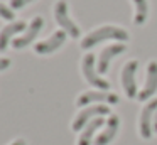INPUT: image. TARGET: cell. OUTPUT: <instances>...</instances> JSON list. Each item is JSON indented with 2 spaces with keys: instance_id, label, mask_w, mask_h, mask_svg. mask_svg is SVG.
<instances>
[{
  "instance_id": "cell-1",
  "label": "cell",
  "mask_w": 157,
  "mask_h": 145,
  "mask_svg": "<svg viewBox=\"0 0 157 145\" xmlns=\"http://www.w3.org/2000/svg\"><path fill=\"white\" fill-rule=\"evenodd\" d=\"M106 39H115V40H128V32L122 27L117 25H103L100 29L90 32L85 39L81 40V49H91L98 42Z\"/></svg>"
},
{
  "instance_id": "cell-2",
  "label": "cell",
  "mask_w": 157,
  "mask_h": 145,
  "mask_svg": "<svg viewBox=\"0 0 157 145\" xmlns=\"http://www.w3.org/2000/svg\"><path fill=\"white\" fill-rule=\"evenodd\" d=\"M54 19H56V22L63 27V30H64L66 34H69V36L75 37V39L79 37L81 30H79V27L76 25L71 19H69V15H68V3H66V0H58V2H56V5H54Z\"/></svg>"
},
{
  "instance_id": "cell-3",
  "label": "cell",
  "mask_w": 157,
  "mask_h": 145,
  "mask_svg": "<svg viewBox=\"0 0 157 145\" xmlns=\"http://www.w3.org/2000/svg\"><path fill=\"white\" fill-rule=\"evenodd\" d=\"M81 71H83L85 79L88 81L91 86L98 88V90H108V88H110L108 81H105L103 78H100L98 73L95 71V56H93V54H86V56L83 57Z\"/></svg>"
},
{
  "instance_id": "cell-4",
  "label": "cell",
  "mask_w": 157,
  "mask_h": 145,
  "mask_svg": "<svg viewBox=\"0 0 157 145\" xmlns=\"http://www.w3.org/2000/svg\"><path fill=\"white\" fill-rule=\"evenodd\" d=\"M103 115H110V108L105 106V105H96V106H90V108H85L78 113V116L75 118L73 121V130L75 132H79L96 116H103Z\"/></svg>"
},
{
  "instance_id": "cell-5",
  "label": "cell",
  "mask_w": 157,
  "mask_h": 145,
  "mask_svg": "<svg viewBox=\"0 0 157 145\" xmlns=\"http://www.w3.org/2000/svg\"><path fill=\"white\" fill-rule=\"evenodd\" d=\"M137 69H139V63L133 59V61H128L122 71V86L128 98H137V94H139L137 93V81H135Z\"/></svg>"
},
{
  "instance_id": "cell-6",
  "label": "cell",
  "mask_w": 157,
  "mask_h": 145,
  "mask_svg": "<svg viewBox=\"0 0 157 145\" xmlns=\"http://www.w3.org/2000/svg\"><path fill=\"white\" fill-rule=\"evenodd\" d=\"M44 27V19L42 17H34L31 22V25L25 29V34L22 37H17V39L12 40V46L15 49H22V47H27L32 40L37 37V34L41 32V29Z\"/></svg>"
},
{
  "instance_id": "cell-7",
  "label": "cell",
  "mask_w": 157,
  "mask_h": 145,
  "mask_svg": "<svg viewBox=\"0 0 157 145\" xmlns=\"http://www.w3.org/2000/svg\"><path fill=\"white\" fill-rule=\"evenodd\" d=\"M64 40H66V32L64 30H56L49 39L36 44L34 51L37 54H42V56H44V54H51V52H54V51H58L59 47L64 44Z\"/></svg>"
},
{
  "instance_id": "cell-8",
  "label": "cell",
  "mask_w": 157,
  "mask_h": 145,
  "mask_svg": "<svg viewBox=\"0 0 157 145\" xmlns=\"http://www.w3.org/2000/svg\"><path fill=\"white\" fill-rule=\"evenodd\" d=\"M157 111V98H154L152 101L144 106L142 113H140V135L145 140H149L152 137V115Z\"/></svg>"
},
{
  "instance_id": "cell-9",
  "label": "cell",
  "mask_w": 157,
  "mask_h": 145,
  "mask_svg": "<svg viewBox=\"0 0 157 145\" xmlns=\"http://www.w3.org/2000/svg\"><path fill=\"white\" fill-rule=\"evenodd\" d=\"M157 91V63L150 61L147 64V79H145V86L144 90L137 94L139 101H145L149 98H152V94Z\"/></svg>"
},
{
  "instance_id": "cell-10",
  "label": "cell",
  "mask_w": 157,
  "mask_h": 145,
  "mask_svg": "<svg viewBox=\"0 0 157 145\" xmlns=\"http://www.w3.org/2000/svg\"><path fill=\"white\" fill-rule=\"evenodd\" d=\"M93 101H103V103L117 105L118 103V96L115 93H105V91H86V93L79 94V98L76 100V105L85 106V105L93 103Z\"/></svg>"
},
{
  "instance_id": "cell-11",
  "label": "cell",
  "mask_w": 157,
  "mask_h": 145,
  "mask_svg": "<svg viewBox=\"0 0 157 145\" xmlns=\"http://www.w3.org/2000/svg\"><path fill=\"white\" fill-rule=\"evenodd\" d=\"M125 51H127V47L123 44H113V46L105 47L101 51V54H100V59H98V73H106V69L110 66V61L113 57H117L118 54L125 52Z\"/></svg>"
},
{
  "instance_id": "cell-12",
  "label": "cell",
  "mask_w": 157,
  "mask_h": 145,
  "mask_svg": "<svg viewBox=\"0 0 157 145\" xmlns=\"http://www.w3.org/2000/svg\"><path fill=\"white\" fill-rule=\"evenodd\" d=\"M24 29H27V24H25L24 20L10 22L7 27H4L2 32H0V52H4V51L7 49V46H9V42H10L12 37H14L17 32H22Z\"/></svg>"
},
{
  "instance_id": "cell-13",
  "label": "cell",
  "mask_w": 157,
  "mask_h": 145,
  "mask_svg": "<svg viewBox=\"0 0 157 145\" xmlns=\"http://www.w3.org/2000/svg\"><path fill=\"white\" fill-rule=\"evenodd\" d=\"M118 125H120L118 116H117V115H112V116L108 118V121H106V128L96 137L95 145H108L110 142L115 138L117 132H118Z\"/></svg>"
},
{
  "instance_id": "cell-14",
  "label": "cell",
  "mask_w": 157,
  "mask_h": 145,
  "mask_svg": "<svg viewBox=\"0 0 157 145\" xmlns=\"http://www.w3.org/2000/svg\"><path fill=\"white\" fill-rule=\"evenodd\" d=\"M103 123H105V120H103L101 116L93 118V120H91V121H90V123L85 127L83 133L79 135L78 145H91V138H93V135H95V132L98 130L100 127H103Z\"/></svg>"
},
{
  "instance_id": "cell-15",
  "label": "cell",
  "mask_w": 157,
  "mask_h": 145,
  "mask_svg": "<svg viewBox=\"0 0 157 145\" xmlns=\"http://www.w3.org/2000/svg\"><path fill=\"white\" fill-rule=\"evenodd\" d=\"M133 5H135V17H133V24L135 25H142L147 20L149 15V3L147 0H132Z\"/></svg>"
},
{
  "instance_id": "cell-16",
  "label": "cell",
  "mask_w": 157,
  "mask_h": 145,
  "mask_svg": "<svg viewBox=\"0 0 157 145\" xmlns=\"http://www.w3.org/2000/svg\"><path fill=\"white\" fill-rule=\"evenodd\" d=\"M0 17L5 20H12L14 19V10L10 7H7L5 3H0Z\"/></svg>"
},
{
  "instance_id": "cell-17",
  "label": "cell",
  "mask_w": 157,
  "mask_h": 145,
  "mask_svg": "<svg viewBox=\"0 0 157 145\" xmlns=\"http://www.w3.org/2000/svg\"><path fill=\"white\" fill-rule=\"evenodd\" d=\"M34 2V0H10V9L12 10H19L22 7H25L27 3Z\"/></svg>"
},
{
  "instance_id": "cell-18",
  "label": "cell",
  "mask_w": 157,
  "mask_h": 145,
  "mask_svg": "<svg viewBox=\"0 0 157 145\" xmlns=\"http://www.w3.org/2000/svg\"><path fill=\"white\" fill-rule=\"evenodd\" d=\"M9 66H10V59H7V57H0V71H5Z\"/></svg>"
},
{
  "instance_id": "cell-19",
  "label": "cell",
  "mask_w": 157,
  "mask_h": 145,
  "mask_svg": "<svg viewBox=\"0 0 157 145\" xmlns=\"http://www.w3.org/2000/svg\"><path fill=\"white\" fill-rule=\"evenodd\" d=\"M12 145H25V140H22V138H19V140H15Z\"/></svg>"
},
{
  "instance_id": "cell-20",
  "label": "cell",
  "mask_w": 157,
  "mask_h": 145,
  "mask_svg": "<svg viewBox=\"0 0 157 145\" xmlns=\"http://www.w3.org/2000/svg\"><path fill=\"white\" fill-rule=\"evenodd\" d=\"M154 128L157 130V111H155V118H154Z\"/></svg>"
}]
</instances>
